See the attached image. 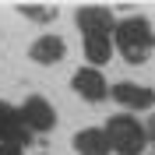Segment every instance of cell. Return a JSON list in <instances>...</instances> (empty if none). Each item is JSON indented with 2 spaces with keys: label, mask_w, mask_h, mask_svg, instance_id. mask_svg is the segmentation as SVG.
Returning <instances> with one entry per match:
<instances>
[{
  "label": "cell",
  "mask_w": 155,
  "mask_h": 155,
  "mask_svg": "<svg viewBox=\"0 0 155 155\" xmlns=\"http://www.w3.org/2000/svg\"><path fill=\"white\" fill-rule=\"evenodd\" d=\"M21 124H25V130H49V127L57 124V113H53V106H49L46 99H28L25 106H21Z\"/></svg>",
  "instance_id": "cell-3"
},
{
  "label": "cell",
  "mask_w": 155,
  "mask_h": 155,
  "mask_svg": "<svg viewBox=\"0 0 155 155\" xmlns=\"http://www.w3.org/2000/svg\"><path fill=\"white\" fill-rule=\"evenodd\" d=\"M113 95L120 106H130V109H152L155 106V92L145 85H130V81H120L113 88Z\"/></svg>",
  "instance_id": "cell-6"
},
{
  "label": "cell",
  "mask_w": 155,
  "mask_h": 155,
  "mask_svg": "<svg viewBox=\"0 0 155 155\" xmlns=\"http://www.w3.org/2000/svg\"><path fill=\"white\" fill-rule=\"evenodd\" d=\"M78 25H81L85 39L109 35V28H113V14H109L106 7H81V11H78Z\"/></svg>",
  "instance_id": "cell-5"
},
{
  "label": "cell",
  "mask_w": 155,
  "mask_h": 155,
  "mask_svg": "<svg viewBox=\"0 0 155 155\" xmlns=\"http://www.w3.org/2000/svg\"><path fill=\"white\" fill-rule=\"evenodd\" d=\"M102 134H106L109 148H116L120 155H141L145 152V127L134 116H113Z\"/></svg>",
  "instance_id": "cell-2"
},
{
  "label": "cell",
  "mask_w": 155,
  "mask_h": 155,
  "mask_svg": "<svg viewBox=\"0 0 155 155\" xmlns=\"http://www.w3.org/2000/svg\"><path fill=\"white\" fill-rule=\"evenodd\" d=\"M148 134H152V137H155V120H152V127H148Z\"/></svg>",
  "instance_id": "cell-13"
},
{
  "label": "cell",
  "mask_w": 155,
  "mask_h": 155,
  "mask_svg": "<svg viewBox=\"0 0 155 155\" xmlns=\"http://www.w3.org/2000/svg\"><path fill=\"white\" fill-rule=\"evenodd\" d=\"M71 85H74V92L81 99H88V102H99V99H106V78L99 74L95 67H81L74 74V81H71Z\"/></svg>",
  "instance_id": "cell-4"
},
{
  "label": "cell",
  "mask_w": 155,
  "mask_h": 155,
  "mask_svg": "<svg viewBox=\"0 0 155 155\" xmlns=\"http://www.w3.org/2000/svg\"><path fill=\"white\" fill-rule=\"evenodd\" d=\"M0 155H21L18 145H0Z\"/></svg>",
  "instance_id": "cell-12"
},
{
  "label": "cell",
  "mask_w": 155,
  "mask_h": 155,
  "mask_svg": "<svg viewBox=\"0 0 155 155\" xmlns=\"http://www.w3.org/2000/svg\"><path fill=\"white\" fill-rule=\"evenodd\" d=\"M0 141L4 145H25V124H21L18 109H11L7 102H0Z\"/></svg>",
  "instance_id": "cell-7"
},
{
  "label": "cell",
  "mask_w": 155,
  "mask_h": 155,
  "mask_svg": "<svg viewBox=\"0 0 155 155\" xmlns=\"http://www.w3.org/2000/svg\"><path fill=\"white\" fill-rule=\"evenodd\" d=\"M64 39L60 35H42L32 42V60L35 64H57V60H64Z\"/></svg>",
  "instance_id": "cell-8"
},
{
  "label": "cell",
  "mask_w": 155,
  "mask_h": 155,
  "mask_svg": "<svg viewBox=\"0 0 155 155\" xmlns=\"http://www.w3.org/2000/svg\"><path fill=\"white\" fill-rule=\"evenodd\" d=\"M74 148H78V155H106L109 152V141H106V134L102 130H81V134H74Z\"/></svg>",
  "instance_id": "cell-9"
},
{
  "label": "cell",
  "mask_w": 155,
  "mask_h": 155,
  "mask_svg": "<svg viewBox=\"0 0 155 155\" xmlns=\"http://www.w3.org/2000/svg\"><path fill=\"white\" fill-rule=\"evenodd\" d=\"M109 53H113L109 35H92V39H85V57L92 60V64H106Z\"/></svg>",
  "instance_id": "cell-10"
},
{
  "label": "cell",
  "mask_w": 155,
  "mask_h": 155,
  "mask_svg": "<svg viewBox=\"0 0 155 155\" xmlns=\"http://www.w3.org/2000/svg\"><path fill=\"white\" fill-rule=\"evenodd\" d=\"M116 46L130 64H145L152 46H155V35L148 28V21L145 18H124L116 25Z\"/></svg>",
  "instance_id": "cell-1"
},
{
  "label": "cell",
  "mask_w": 155,
  "mask_h": 155,
  "mask_svg": "<svg viewBox=\"0 0 155 155\" xmlns=\"http://www.w3.org/2000/svg\"><path fill=\"white\" fill-rule=\"evenodd\" d=\"M21 11H25L28 18H35V21H53V18H57L53 7H21Z\"/></svg>",
  "instance_id": "cell-11"
}]
</instances>
